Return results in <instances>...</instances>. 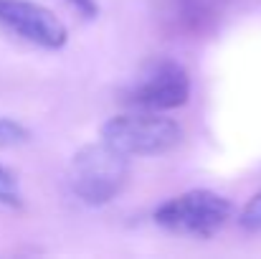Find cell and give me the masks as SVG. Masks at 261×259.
I'll return each instance as SVG.
<instances>
[{
    "instance_id": "1",
    "label": "cell",
    "mask_w": 261,
    "mask_h": 259,
    "mask_svg": "<svg viewBox=\"0 0 261 259\" xmlns=\"http://www.w3.org/2000/svg\"><path fill=\"white\" fill-rule=\"evenodd\" d=\"M129 163L127 155L114 150L112 145L94 143L82 148L69 168V183L71 191L89 206L109 203L127 183Z\"/></svg>"
},
{
    "instance_id": "2",
    "label": "cell",
    "mask_w": 261,
    "mask_h": 259,
    "mask_svg": "<svg viewBox=\"0 0 261 259\" xmlns=\"http://www.w3.org/2000/svg\"><path fill=\"white\" fill-rule=\"evenodd\" d=\"M101 140L122 155H160L180 143V127L158 112L142 109L112 117L101 130Z\"/></svg>"
},
{
    "instance_id": "3",
    "label": "cell",
    "mask_w": 261,
    "mask_h": 259,
    "mask_svg": "<svg viewBox=\"0 0 261 259\" xmlns=\"http://www.w3.org/2000/svg\"><path fill=\"white\" fill-rule=\"evenodd\" d=\"M231 203L213 191H188L165 201L155 211V221L185 237H213L231 219Z\"/></svg>"
},
{
    "instance_id": "4",
    "label": "cell",
    "mask_w": 261,
    "mask_h": 259,
    "mask_svg": "<svg viewBox=\"0 0 261 259\" xmlns=\"http://www.w3.org/2000/svg\"><path fill=\"white\" fill-rule=\"evenodd\" d=\"M0 26L43 49L66 43V26L48 8L31 0H0Z\"/></svg>"
},
{
    "instance_id": "5",
    "label": "cell",
    "mask_w": 261,
    "mask_h": 259,
    "mask_svg": "<svg viewBox=\"0 0 261 259\" xmlns=\"http://www.w3.org/2000/svg\"><path fill=\"white\" fill-rule=\"evenodd\" d=\"M188 94H190V79L185 69L165 61L158 64L150 74H145V79L127 94V102L147 112H165L185 104Z\"/></svg>"
},
{
    "instance_id": "6",
    "label": "cell",
    "mask_w": 261,
    "mask_h": 259,
    "mask_svg": "<svg viewBox=\"0 0 261 259\" xmlns=\"http://www.w3.org/2000/svg\"><path fill=\"white\" fill-rule=\"evenodd\" d=\"M0 203L8 206V208H20V203H23L18 178L5 166H0Z\"/></svg>"
},
{
    "instance_id": "7",
    "label": "cell",
    "mask_w": 261,
    "mask_h": 259,
    "mask_svg": "<svg viewBox=\"0 0 261 259\" xmlns=\"http://www.w3.org/2000/svg\"><path fill=\"white\" fill-rule=\"evenodd\" d=\"M28 140V130L8 117H0V148H13Z\"/></svg>"
},
{
    "instance_id": "8",
    "label": "cell",
    "mask_w": 261,
    "mask_h": 259,
    "mask_svg": "<svg viewBox=\"0 0 261 259\" xmlns=\"http://www.w3.org/2000/svg\"><path fill=\"white\" fill-rule=\"evenodd\" d=\"M241 226L246 231L261 234V193H256L241 211Z\"/></svg>"
},
{
    "instance_id": "9",
    "label": "cell",
    "mask_w": 261,
    "mask_h": 259,
    "mask_svg": "<svg viewBox=\"0 0 261 259\" xmlns=\"http://www.w3.org/2000/svg\"><path fill=\"white\" fill-rule=\"evenodd\" d=\"M69 5H74L79 13H84L87 18H94L96 15V0H66Z\"/></svg>"
}]
</instances>
